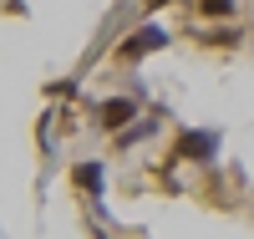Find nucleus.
<instances>
[{
    "label": "nucleus",
    "instance_id": "3",
    "mask_svg": "<svg viewBox=\"0 0 254 239\" xmlns=\"http://www.w3.org/2000/svg\"><path fill=\"white\" fill-rule=\"evenodd\" d=\"M214 153H219V133H183L173 148L178 163H214Z\"/></svg>",
    "mask_w": 254,
    "mask_h": 239
},
{
    "label": "nucleus",
    "instance_id": "4",
    "mask_svg": "<svg viewBox=\"0 0 254 239\" xmlns=\"http://www.w3.org/2000/svg\"><path fill=\"white\" fill-rule=\"evenodd\" d=\"M71 183L87 193V199H102V183H107V168H102V158H81V163H71Z\"/></svg>",
    "mask_w": 254,
    "mask_h": 239
},
{
    "label": "nucleus",
    "instance_id": "5",
    "mask_svg": "<svg viewBox=\"0 0 254 239\" xmlns=\"http://www.w3.org/2000/svg\"><path fill=\"white\" fill-rule=\"evenodd\" d=\"M193 10L203 20H229V15H234V0H193Z\"/></svg>",
    "mask_w": 254,
    "mask_h": 239
},
{
    "label": "nucleus",
    "instance_id": "6",
    "mask_svg": "<svg viewBox=\"0 0 254 239\" xmlns=\"http://www.w3.org/2000/svg\"><path fill=\"white\" fill-rule=\"evenodd\" d=\"M239 26H214V31H203V41H208V46H239Z\"/></svg>",
    "mask_w": 254,
    "mask_h": 239
},
{
    "label": "nucleus",
    "instance_id": "1",
    "mask_svg": "<svg viewBox=\"0 0 254 239\" xmlns=\"http://www.w3.org/2000/svg\"><path fill=\"white\" fill-rule=\"evenodd\" d=\"M163 46H168V31L153 20V26H137L127 41H117V51H112V56H117V61H142L147 51H163Z\"/></svg>",
    "mask_w": 254,
    "mask_h": 239
},
{
    "label": "nucleus",
    "instance_id": "2",
    "mask_svg": "<svg viewBox=\"0 0 254 239\" xmlns=\"http://www.w3.org/2000/svg\"><path fill=\"white\" fill-rule=\"evenodd\" d=\"M92 117H97L102 133H122V127L137 117V97H102V102L92 107Z\"/></svg>",
    "mask_w": 254,
    "mask_h": 239
},
{
    "label": "nucleus",
    "instance_id": "7",
    "mask_svg": "<svg viewBox=\"0 0 254 239\" xmlns=\"http://www.w3.org/2000/svg\"><path fill=\"white\" fill-rule=\"evenodd\" d=\"M92 239H112V234H102V229H92Z\"/></svg>",
    "mask_w": 254,
    "mask_h": 239
}]
</instances>
